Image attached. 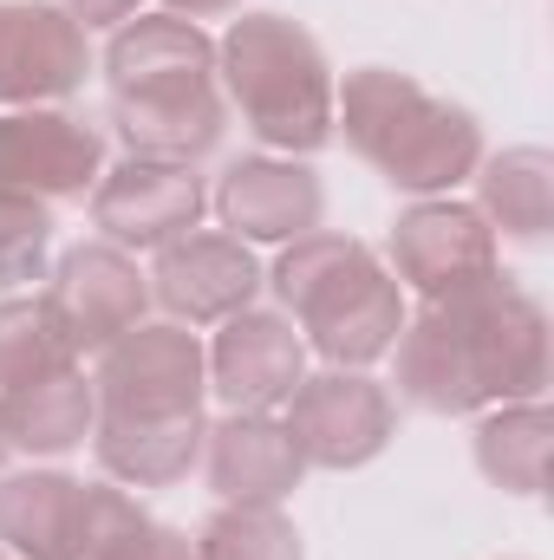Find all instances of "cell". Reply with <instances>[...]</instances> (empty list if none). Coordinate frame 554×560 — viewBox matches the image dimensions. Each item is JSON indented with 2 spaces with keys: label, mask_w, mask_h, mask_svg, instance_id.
<instances>
[{
  "label": "cell",
  "mask_w": 554,
  "mask_h": 560,
  "mask_svg": "<svg viewBox=\"0 0 554 560\" xmlns=\"http://www.w3.org/2000/svg\"><path fill=\"white\" fill-rule=\"evenodd\" d=\"M399 398L430 418L529 405L549 392V313L529 287L489 275L430 300L399 332Z\"/></svg>",
  "instance_id": "cell-1"
},
{
  "label": "cell",
  "mask_w": 554,
  "mask_h": 560,
  "mask_svg": "<svg viewBox=\"0 0 554 560\" xmlns=\"http://www.w3.org/2000/svg\"><path fill=\"white\" fill-rule=\"evenodd\" d=\"M112 79V131L131 156L203 163L222 143V79L216 39L176 13H131L105 46Z\"/></svg>",
  "instance_id": "cell-2"
},
{
  "label": "cell",
  "mask_w": 554,
  "mask_h": 560,
  "mask_svg": "<svg viewBox=\"0 0 554 560\" xmlns=\"http://www.w3.org/2000/svg\"><path fill=\"white\" fill-rule=\"evenodd\" d=\"M333 131H346V143L405 196H450L483 163L476 112L424 92L392 66H359L346 85H333Z\"/></svg>",
  "instance_id": "cell-3"
},
{
  "label": "cell",
  "mask_w": 554,
  "mask_h": 560,
  "mask_svg": "<svg viewBox=\"0 0 554 560\" xmlns=\"http://www.w3.org/2000/svg\"><path fill=\"white\" fill-rule=\"evenodd\" d=\"M275 293L293 313V332H307V346L346 372H366L405 332V287L353 235L313 229V235L287 242L275 261Z\"/></svg>",
  "instance_id": "cell-4"
},
{
  "label": "cell",
  "mask_w": 554,
  "mask_h": 560,
  "mask_svg": "<svg viewBox=\"0 0 554 560\" xmlns=\"http://www.w3.org/2000/svg\"><path fill=\"white\" fill-rule=\"evenodd\" d=\"M216 79L242 125L287 156L333 143V66L287 13H242L216 46Z\"/></svg>",
  "instance_id": "cell-5"
},
{
  "label": "cell",
  "mask_w": 554,
  "mask_h": 560,
  "mask_svg": "<svg viewBox=\"0 0 554 560\" xmlns=\"http://www.w3.org/2000/svg\"><path fill=\"white\" fill-rule=\"evenodd\" d=\"M99 418H189L209 398V352L176 319H138L99 352Z\"/></svg>",
  "instance_id": "cell-6"
},
{
  "label": "cell",
  "mask_w": 554,
  "mask_h": 560,
  "mask_svg": "<svg viewBox=\"0 0 554 560\" xmlns=\"http://www.w3.org/2000/svg\"><path fill=\"white\" fill-rule=\"evenodd\" d=\"M105 176V131L59 105L0 112V196L72 202Z\"/></svg>",
  "instance_id": "cell-7"
},
{
  "label": "cell",
  "mask_w": 554,
  "mask_h": 560,
  "mask_svg": "<svg viewBox=\"0 0 554 560\" xmlns=\"http://www.w3.org/2000/svg\"><path fill=\"white\" fill-rule=\"evenodd\" d=\"M287 430H293V443H300V456L313 469H359L392 443L399 405H392V392L379 378L333 365V372H313V378L293 385Z\"/></svg>",
  "instance_id": "cell-8"
},
{
  "label": "cell",
  "mask_w": 554,
  "mask_h": 560,
  "mask_svg": "<svg viewBox=\"0 0 554 560\" xmlns=\"http://www.w3.org/2000/svg\"><path fill=\"white\" fill-rule=\"evenodd\" d=\"M392 268H399V287H412L424 300H450L476 280L503 275L496 268V229L483 222L476 202L417 196L392 222Z\"/></svg>",
  "instance_id": "cell-9"
},
{
  "label": "cell",
  "mask_w": 554,
  "mask_h": 560,
  "mask_svg": "<svg viewBox=\"0 0 554 560\" xmlns=\"http://www.w3.org/2000/svg\"><path fill=\"white\" fill-rule=\"evenodd\" d=\"M209 209V189L196 176V163H157V156H125L118 170L99 176L92 189V222L112 248H163L176 235H189Z\"/></svg>",
  "instance_id": "cell-10"
},
{
  "label": "cell",
  "mask_w": 554,
  "mask_h": 560,
  "mask_svg": "<svg viewBox=\"0 0 554 560\" xmlns=\"http://www.w3.org/2000/svg\"><path fill=\"white\" fill-rule=\"evenodd\" d=\"M85 26L46 0H0V112L59 105L85 85Z\"/></svg>",
  "instance_id": "cell-11"
},
{
  "label": "cell",
  "mask_w": 554,
  "mask_h": 560,
  "mask_svg": "<svg viewBox=\"0 0 554 560\" xmlns=\"http://www.w3.org/2000/svg\"><path fill=\"white\" fill-rule=\"evenodd\" d=\"M143 280H150V300L176 313V326H222L242 306H255V293H262V268H255L249 242L209 235V229L163 242Z\"/></svg>",
  "instance_id": "cell-12"
},
{
  "label": "cell",
  "mask_w": 554,
  "mask_h": 560,
  "mask_svg": "<svg viewBox=\"0 0 554 560\" xmlns=\"http://www.w3.org/2000/svg\"><path fill=\"white\" fill-rule=\"evenodd\" d=\"M46 300H53V313H59V326L79 352H105L118 332H131L150 313V280L125 248L79 242L72 255H59Z\"/></svg>",
  "instance_id": "cell-13"
},
{
  "label": "cell",
  "mask_w": 554,
  "mask_h": 560,
  "mask_svg": "<svg viewBox=\"0 0 554 560\" xmlns=\"http://www.w3.org/2000/svg\"><path fill=\"white\" fill-rule=\"evenodd\" d=\"M209 209L235 242H300L326 215V189L307 163L293 156H235L222 183L209 189Z\"/></svg>",
  "instance_id": "cell-14"
},
{
  "label": "cell",
  "mask_w": 554,
  "mask_h": 560,
  "mask_svg": "<svg viewBox=\"0 0 554 560\" xmlns=\"http://www.w3.org/2000/svg\"><path fill=\"white\" fill-rule=\"evenodd\" d=\"M300 378H307V339L293 332L287 313L242 306L235 319H222L209 346V392L229 411H275L293 398Z\"/></svg>",
  "instance_id": "cell-15"
},
{
  "label": "cell",
  "mask_w": 554,
  "mask_h": 560,
  "mask_svg": "<svg viewBox=\"0 0 554 560\" xmlns=\"http://www.w3.org/2000/svg\"><path fill=\"white\" fill-rule=\"evenodd\" d=\"M203 463L222 502H287L307 476V456L275 411H229L222 423H209Z\"/></svg>",
  "instance_id": "cell-16"
},
{
  "label": "cell",
  "mask_w": 554,
  "mask_h": 560,
  "mask_svg": "<svg viewBox=\"0 0 554 560\" xmlns=\"http://www.w3.org/2000/svg\"><path fill=\"white\" fill-rule=\"evenodd\" d=\"M203 411L189 418H99L92 423V450L105 463L112 482L125 489H170L203 463Z\"/></svg>",
  "instance_id": "cell-17"
},
{
  "label": "cell",
  "mask_w": 554,
  "mask_h": 560,
  "mask_svg": "<svg viewBox=\"0 0 554 560\" xmlns=\"http://www.w3.org/2000/svg\"><path fill=\"white\" fill-rule=\"evenodd\" d=\"M59 560H196V541L150 522L138 495H125L112 482H79L72 535H66Z\"/></svg>",
  "instance_id": "cell-18"
},
{
  "label": "cell",
  "mask_w": 554,
  "mask_h": 560,
  "mask_svg": "<svg viewBox=\"0 0 554 560\" xmlns=\"http://www.w3.org/2000/svg\"><path fill=\"white\" fill-rule=\"evenodd\" d=\"M99 423V392L92 378L72 365V372H53L39 385H13L0 392V430H7V450H26V456H66L92 436Z\"/></svg>",
  "instance_id": "cell-19"
},
{
  "label": "cell",
  "mask_w": 554,
  "mask_h": 560,
  "mask_svg": "<svg viewBox=\"0 0 554 560\" xmlns=\"http://www.w3.org/2000/svg\"><path fill=\"white\" fill-rule=\"evenodd\" d=\"M476 209L489 229L516 242H549L554 229V156L542 143H516L476 163Z\"/></svg>",
  "instance_id": "cell-20"
},
{
  "label": "cell",
  "mask_w": 554,
  "mask_h": 560,
  "mask_svg": "<svg viewBox=\"0 0 554 560\" xmlns=\"http://www.w3.org/2000/svg\"><path fill=\"white\" fill-rule=\"evenodd\" d=\"M79 482L59 469H20L0 476V548L13 560H59L72 535Z\"/></svg>",
  "instance_id": "cell-21"
},
{
  "label": "cell",
  "mask_w": 554,
  "mask_h": 560,
  "mask_svg": "<svg viewBox=\"0 0 554 560\" xmlns=\"http://www.w3.org/2000/svg\"><path fill=\"white\" fill-rule=\"evenodd\" d=\"M549 405L529 398V405H496L489 418L476 423V469L509 489V495H542L549 489Z\"/></svg>",
  "instance_id": "cell-22"
},
{
  "label": "cell",
  "mask_w": 554,
  "mask_h": 560,
  "mask_svg": "<svg viewBox=\"0 0 554 560\" xmlns=\"http://www.w3.org/2000/svg\"><path fill=\"white\" fill-rule=\"evenodd\" d=\"M79 346L66 339L59 313L46 293H7L0 300V392L13 385H39L53 372H72Z\"/></svg>",
  "instance_id": "cell-23"
},
{
  "label": "cell",
  "mask_w": 554,
  "mask_h": 560,
  "mask_svg": "<svg viewBox=\"0 0 554 560\" xmlns=\"http://www.w3.org/2000/svg\"><path fill=\"white\" fill-rule=\"evenodd\" d=\"M196 560H307V548L280 502H222L196 535Z\"/></svg>",
  "instance_id": "cell-24"
},
{
  "label": "cell",
  "mask_w": 554,
  "mask_h": 560,
  "mask_svg": "<svg viewBox=\"0 0 554 560\" xmlns=\"http://www.w3.org/2000/svg\"><path fill=\"white\" fill-rule=\"evenodd\" d=\"M53 255V209L33 196H0V293L46 275Z\"/></svg>",
  "instance_id": "cell-25"
},
{
  "label": "cell",
  "mask_w": 554,
  "mask_h": 560,
  "mask_svg": "<svg viewBox=\"0 0 554 560\" xmlns=\"http://www.w3.org/2000/svg\"><path fill=\"white\" fill-rule=\"evenodd\" d=\"M59 7H66L85 33H92V26H125V20L138 13V0H59Z\"/></svg>",
  "instance_id": "cell-26"
},
{
  "label": "cell",
  "mask_w": 554,
  "mask_h": 560,
  "mask_svg": "<svg viewBox=\"0 0 554 560\" xmlns=\"http://www.w3.org/2000/svg\"><path fill=\"white\" fill-rule=\"evenodd\" d=\"M242 0H170L176 20H216V13H235Z\"/></svg>",
  "instance_id": "cell-27"
},
{
  "label": "cell",
  "mask_w": 554,
  "mask_h": 560,
  "mask_svg": "<svg viewBox=\"0 0 554 560\" xmlns=\"http://www.w3.org/2000/svg\"><path fill=\"white\" fill-rule=\"evenodd\" d=\"M0 463H7V430H0Z\"/></svg>",
  "instance_id": "cell-28"
},
{
  "label": "cell",
  "mask_w": 554,
  "mask_h": 560,
  "mask_svg": "<svg viewBox=\"0 0 554 560\" xmlns=\"http://www.w3.org/2000/svg\"><path fill=\"white\" fill-rule=\"evenodd\" d=\"M0 560H13V555H7V548H0Z\"/></svg>",
  "instance_id": "cell-29"
}]
</instances>
